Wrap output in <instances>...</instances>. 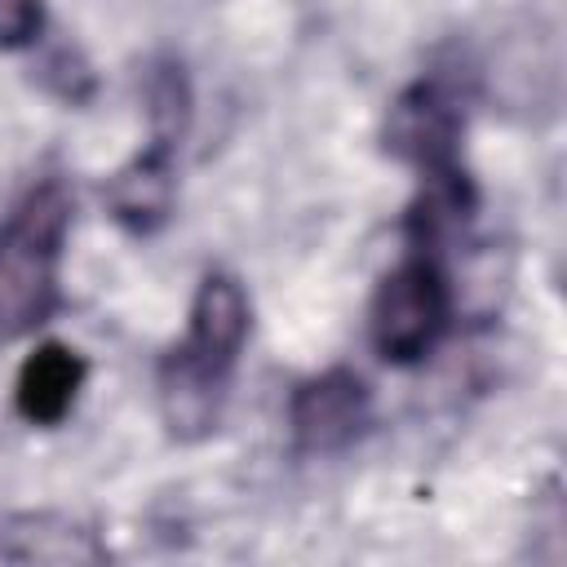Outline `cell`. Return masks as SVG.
Wrapping results in <instances>:
<instances>
[{
    "label": "cell",
    "mask_w": 567,
    "mask_h": 567,
    "mask_svg": "<svg viewBox=\"0 0 567 567\" xmlns=\"http://www.w3.org/2000/svg\"><path fill=\"white\" fill-rule=\"evenodd\" d=\"M146 115H151L155 137L177 146V137L190 124V84H186V71L177 62H159L146 75Z\"/></svg>",
    "instance_id": "obj_10"
},
{
    "label": "cell",
    "mask_w": 567,
    "mask_h": 567,
    "mask_svg": "<svg viewBox=\"0 0 567 567\" xmlns=\"http://www.w3.org/2000/svg\"><path fill=\"white\" fill-rule=\"evenodd\" d=\"M252 332V306L230 270H208L195 288L186 337L164 350L155 372L159 416L173 439H208L221 421L239 350Z\"/></svg>",
    "instance_id": "obj_1"
},
{
    "label": "cell",
    "mask_w": 567,
    "mask_h": 567,
    "mask_svg": "<svg viewBox=\"0 0 567 567\" xmlns=\"http://www.w3.org/2000/svg\"><path fill=\"white\" fill-rule=\"evenodd\" d=\"M35 80H40V89H49L58 102H71V106L89 102L93 89H97V75H93L89 58H84L75 44L49 49V53L40 58V66H35Z\"/></svg>",
    "instance_id": "obj_11"
},
{
    "label": "cell",
    "mask_w": 567,
    "mask_h": 567,
    "mask_svg": "<svg viewBox=\"0 0 567 567\" xmlns=\"http://www.w3.org/2000/svg\"><path fill=\"white\" fill-rule=\"evenodd\" d=\"M84 381H89L84 354H80L75 346H66V341H44V346H35V350L22 359V368H18L13 408H18V416L31 421V425H58V421L75 408Z\"/></svg>",
    "instance_id": "obj_8"
},
{
    "label": "cell",
    "mask_w": 567,
    "mask_h": 567,
    "mask_svg": "<svg viewBox=\"0 0 567 567\" xmlns=\"http://www.w3.org/2000/svg\"><path fill=\"white\" fill-rule=\"evenodd\" d=\"M452 284H447V270L439 266L434 252H412L403 257L372 292V306H368V337H372V350L385 359V363H421L447 332L452 323Z\"/></svg>",
    "instance_id": "obj_3"
},
{
    "label": "cell",
    "mask_w": 567,
    "mask_h": 567,
    "mask_svg": "<svg viewBox=\"0 0 567 567\" xmlns=\"http://www.w3.org/2000/svg\"><path fill=\"white\" fill-rule=\"evenodd\" d=\"M75 199L62 177L35 182L0 221V341L35 332L58 310V266Z\"/></svg>",
    "instance_id": "obj_2"
},
{
    "label": "cell",
    "mask_w": 567,
    "mask_h": 567,
    "mask_svg": "<svg viewBox=\"0 0 567 567\" xmlns=\"http://www.w3.org/2000/svg\"><path fill=\"white\" fill-rule=\"evenodd\" d=\"M372 416V394L359 372L350 368H328L310 381H301L288 399V430L297 452L306 456H332L346 452Z\"/></svg>",
    "instance_id": "obj_5"
},
{
    "label": "cell",
    "mask_w": 567,
    "mask_h": 567,
    "mask_svg": "<svg viewBox=\"0 0 567 567\" xmlns=\"http://www.w3.org/2000/svg\"><path fill=\"white\" fill-rule=\"evenodd\" d=\"M461 133H465V115L439 80L408 84L390 102L385 124H381L385 151L399 164H412L421 177L461 164Z\"/></svg>",
    "instance_id": "obj_4"
},
{
    "label": "cell",
    "mask_w": 567,
    "mask_h": 567,
    "mask_svg": "<svg viewBox=\"0 0 567 567\" xmlns=\"http://www.w3.org/2000/svg\"><path fill=\"white\" fill-rule=\"evenodd\" d=\"M474 208H478V190L461 173V164L443 168V173H425V186H421V195H416V204L408 213V235H412L416 248L430 252L443 239L461 235L470 226Z\"/></svg>",
    "instance_id": "obj_9"
},
{
    "label": "cell",
    "mask_w": 567,
    "mask_h": 567,
    "mask_svg": "<svg viewBox=\"0 0 567 567\" xmlns=\"http://www.w3.org/2000/svg\"><path fill=\"white\" fill-rule=\"evenodd\" d=\"M49 22L44 0H0V53H22L40 44Z\"/></svg>",
    "instance_id": "obj_12"
},
{
    "label": "cell",
    "mask_w": 567,
    "mask_h": 567,
    "mask_svg": "<svg viewBox=\"0 0 567 567\" xmlns=\"http://www.w3.org/2000/svg\"><path fill=\"white\" fill-rule=\"evenodd\" d=\"M97 532L58 509H0V563H106Z\"/></svg>",
    "instance_id": "obj_7"
},
{
    "label": "cell",
    "mask_w": 567,
    "mask_h": 567,
    "mask_svg": "<svg viewBox=\"0 0 567 567\" xmlns=\"http://www.w3.org/2000/svg\"><path fill=\"white\" fill-rule=\"evenodd\" d=\"M102 204L111 221L124 226L128 235H155L177 204V146L151 137V146H142L128 164H120L106 177Z\"/></svg>",
    "instance_id": "obj_6"
}]
</instances>
